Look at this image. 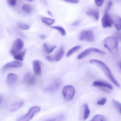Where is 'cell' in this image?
Here are the masks:
<instances>
[{"label": "cell", "mask_w": 121, "mask_h": 121, "mask_svg": "<svg viewBox=\"0 0 121 121\" xmlns=\"http://www.w3.org/2000/svg\"><path fill=\"white\" fill-rule=\"evenodd\" d=\"M43 47L45 52L48 54L51 53L53 52L56 48V46H51L47 43H44L43 45Z\"/></svg>", "instance_id": "19"}, {"label": "cell", "mask_w": 121, "mask_h": 121, "mask_svg": "<svg viewBox=\"0 0 121 121\" xmlns=\"http://www.w3.org/2000/svg\"><path fill=\"white\" fill-rule=\"evenodd\" d=\"M24 80L29 85H33L36 83L35 76L30 73H26L24 77Z\"/></svg>", "instance_id": "10"}, {"label": "cell", "mask_w": 121, "mask_h": 121, "mask_svg": "<svg viewBox=\"0 0 121 121\" xmlns=\"http://www.w3.org/2000/svg\"><path fill=\"white\" fill-rule=\"evenodd\" d=\"M90 113V110L89 109V107L87 104H84L83 105V120H85L89 117Z\"/></svg>", "instance_id": "20"}, {"label": "cell", "mask_w": 121, "mask_h": 121, "mask_svg": "<svg viewBox=\"0 0 121 121\" xmlns=\"http://www.w3.org/2000/svg\"><path fill=\"white\" fill-rule=\"evenodd\" d=\"M112 102L115 107L117 108L120 114L121 115V103L114 99L112 100Z\"/></svg>", "instance_id": "27"}, {"label": "cell", "mask_w": 121, "mask_h": 121, "mask_svg": "<svg viewBox=\"0 0 121 121\" xmlns=\"http://www.w3.org/2000/svg\"><path fill=\"white\" fill-rule=\"evenodd\" d=\"M75 91L72 86L67 85L64 87L62 90V95L64 98L68 101L72 100L75 95Z\"/></svg>", "instance_id": "4"}, {"label": "cell", "mask_w": 121, "mask_h": 121, "mask_svg": "<svg viewBox=\"0 0 121 121\" xmlns=\"http://www.w3.org/2000/svg\"><path fill=\"white\" fill-rule=\"evenodd\" d=\"M104 0H95L96 4L98 7H100L102 5Z\"/></svg>", "instance_id": "32"}, {"label": "cell", "mask_w": 121, "mask_h": 121, "mask_svg": "<svg viewBox=\"0 0 121 121\" xmlns=\"http://www.w3.org/2000/svg\"><path fill=\"white\" fill-rule=\"evenodd\" d=\"M26 50H25L23 51L20 52L19 53L14 56V58L17 60L22 61L24 60V57L26 54Z\"/></svg>", "instance_id": "22"}, {"label": "cell", "mask_w": 121, "mask_h": 121, "mask_svg": "<svg viewBox=\"0 0 121 121\" xmlns=\"http://www.w3.org/2000/svg\"><path fill=\"white\" fill-rule=\"evenodd\" d=\"M115 37L118 41H121V32H115L114 34Z\"/></svg>", "instance_id": "31"}, {"label": "cell", "mask_w": 121, "mask_h": 121, "mask_svg": "<svg viewBox=\"0 0 121 121\" xmlns=\"http://www.w3.org/2000/svg\"><path fill=\"white\" fill-rule=\"evenodd\" d=\"M61 85V81L59 79H55L51 82L45 88V90L49 92H56L60 87Z\"/></svg>", "instance_id": "8"}, {"label": "cell", "mask_w": 121, "mask_h": 121, "mask_svg": "<svg viewBox=\"0 0 121 121\" xmlns=\"http://www.w3.org/2000/svg\"><path fill=\"white\" fill-rule=\"evenodd\" d=\"M51 27L52 28H53V29L56 30H58L60 32L62 36H64L66 35V31L64 29V28H63L62 27L58 26H51Z\"/></svg>", "instance_id": "23"}, {"label": "cell", "mask_w": 121, "mask_h": 121, "mask_svg": "<svg viewBox=\"0 0 121 121\" xmlns=\"http://www.w3.org/2000/svg\"><path fill=\"white\" fill-rule=\"evenodd\" d=\"M119 67L121 71V61L119 62Z\"/></svg>", "instance_id": "39"}, {"label": "cell", "mask_w": 121, "mask_h": 121, "mask_svg": "<svg viewBox=\"0 0 121 121\" xmlns=\"http://www.w3.org/2000/svg\"><path fill=\"white\" fill-rule=\"evenodd\" d=\"M87 15L93 17L96 21H98L99 19V12L96 9H91L88 10L87 12Z\"/></svg>", "instance_id": "17"}, {"label": "cell", "mask_w": 121, "mask_h": 121, "mask_svg": "<svg viewBox=\"0 0 121 121\" xmlns=\"http://www.w3.org/2000/svg\"><path fill=\"white\" fill-rule=\"evenodd\" d=\"M17 77L16 74L13 73H9L7 76V81L9 85L14 84L17 80Z\"/></svg>", "instance_id": "18"}, {"label": "cell", "mask_w": 121, "mask_h": 121, "mask_svg": "<svg viewBox=\"0 0 121 121\" xmlns=\"http://www.w3.org/2000/svg\"><path fill=\"white\" fill-rule=\"evenodd\" d=\"M81 46H76L72 48L66 54V56L67 57L70 56H71L74 53L78 51V50H79Z\"/></svg>", "instance_id": "26"}, {"label": "cell", "mask_w": 121, "mask_h": 121, "mask_svg": "<svg viewBox=\"0 0 121 121\" xmlns=\"http://www.w3.org/2000/svg\"><path fill=\"white\" fill-rule=\"evenodd\" d=\"M22 9L23 11L27 14H29L31 12L32 8L30 5L25 4L22 6Z\"/></svg>", "instance_id": "24"}, {"label": "cell", "mask_w": 121, "mask_h": 121, "mask_svg": "<svg viewBox=\"0 0 121 121\" xmlns=\"http://www.w3.org/2000/svg\"><path fill=\"white\" fill-rule=\"evenodd\" d=\"M112 2L111 1H109L108 2V3L107 5V7H106L105 10L109 11L110 8H111V7H112Z\"/></svg>", "instance_id": "34"}, {"label": "cell", "mask_w": 121, "mask_h": 121, "mask_svg": "<svg viewBox=\"0 0 121 121\" xmlns=\"http://www.w3.org/2000/svg\"><path fill=\"white\" fill-rule=\"evenodd\" d=\"M33 69L35 73L37 75H40L41 73V63L39 60L34 61L33 63Z\"/></svg>", "instance_id": "14"}, {"label": "cell", "mask_w": 121, "mask_h": 121, "mask_svg": "<svg viewBox=\"0 0 121 121\" xmlns=\"http://www.w3.org/2000/svg\"><path fill=\"white\" fill-rule=\"evenodd\" d=\"M18 27L21 29L23 30H28L30 28V27L29 25H27L23 23H19L18 25Z\"/></svg>", "instance_id": "28"}, {"label": "cell", "mask_w": 121, "mask_h": 121, "mask_svg": "<svg viewBox=\"0 0 121 121\" xmlns=\"http://www.w3.org/2000/svg\"><path fill=\"white\" fill-rule=\"evenodd\" d=\"M93 53H97L99 54H104L105 52L103 51H101L98 49L96 48H88L85 50V51L81 52L80 54L78 56V59L79 60L83 59L86 56H87L88 55H90Z\"/></svg>", "instance_id": "7"}, {"label": "cell", "mask_w": 121, "mask_h": 121, "mask_svg": "<svg viewBox=\"0 0 121 121\" xmlns=\"http://www.w3.org/2000/svg\"><path fill=\"white\" fill-rule=\"evenodd\" d=\"M46 59L47 60L50 61H54L53 59L52 56H47L46 57Z\"/></svg>", "instance_id": "35"}, {"label": "cell", "mask_w": 121, "mask_h": 121, "mask_svg": "<svg viewBox=\"0 0 121 121\" xmlns=\"http://www.w3.org/2000/svg\"><path fill=\"white\" fill-rule=\"evenodd\" d=\"M41 110V108L38 106H35L31 108L27 114L19 118L17 121H29L31 120Z\"/></svg>", "instance_id": "5"}, {"label": "cell", "mask_w": 121, "mask_h": 121, "mask_svg": "<svg viewBox=\"0 0 121 121\" xmlns=\"http://www.w3.org/2000/svg\"><path fill=\"white\" fill-rule=\"evenodd\" d=\"M24 103L22 100H17L13 103L10 107L9 109L10 112H15L19 109L22 107Z\"/></svg>", "instance_id": "13"}, {"label": "cell", "mask_w": 121, "mask_h": 121, "mask_svg": "<svg viewBox=\"0 0 121 121\" xmlns=\"http://www.w3.org/2000/svg\"><path fill=\"white\" fill-rule=\"evenodd\" d=\"M7 3L9 6L14 7L17 3V0H7Z\"/></svg>", "instance_id": "30"}, {"label": "cell", "mask_w": 121, "mask_h": 121, "mask_svg": "<svg viewBox=\"0 0 121 121\" xmlns=\"http://www.w3.org/2000/svg\"><path fill=\"white\" fill-rule=\"evenodd\" d=\"M79 22H78V21H77V22H74V23H73V26H78V24H79Z\"/></svg>", "instance_id": "36"}, {"label": "cell", "mask_w": 121, "mask_h": 121, "mask_svg": "<svg viewBox=\"0 0 121 121\" xmlns=\"http://www.w3.org/2000/svg\"><path fill=\"white\" fill-rule=\"evenodd\" d=\"M90 63L92 64H94L99 67L102 70L105 75L107 76V78L112 82L116 86L118 87H120V85L117 81L116 80L115 78L112 75L110 69L109 68L108 66L105 63L97 59H92L90 60Z\"/></svg>", "instance_id": "1"}, {"label": "cell", "mask_w": 121, "mask_h": 121, "mask_svg": "<svg viewBox=\"0 0 121 121\" xmlns=\"http://www.w3.org/2000/svg\"><path fill=\"white\" fill-rule=\"evenodd\" d=\"M24 46V43L23 41L20 39H17L13 43L10 49V53L14 56L20 53L22 50Z\"/></svg>", "instance_id": "6"}, {"label": "cell", "mask_w": 121, "mask_h": 121, "mask_svg": "<svg viewBox=\"0 0 121 121\" xmlns=\"http://www.w3.org/2000/svg\"></svg>", "instance_id": "41"}, {"label": "cell", "mask_w": 121, "mask_h": 121, "mask_svg": "<svg viewBox=\"0 0 121 121\" xmlns=\"http://www.w3.org/2000/svg\"><path fill=\"white\" fill-rule=\"evenodd\" d=\"M108 12L109 11L105 10L104 14L102 18V25L104 28L111 27L112 25V18L108 14Z\"/></svg>", "instance_id": "9"}, {"label": "cell", "mask_w": 121, "mask_h": 121, "mask_svg": "<svg viewBox=\"0 0 121 121\" xmlns=\"http://www.w3.org/2000/svg\"><path fill=\"white\" fill-rule=\"evenodd\" d=\"M26 0L29 2H32L34 1V0Z\"/></svg>", "instance_id": "40"}, {"label": "cell", "mask_w": 121, "mask_h": 121, "mask_svg": "<svg viewBox=\"0 0 121 121\" xmlns=\"http://www.w3.org/2000/svg\"><path fill=\"white\" fill-rule=\"evenodd\" d=\"M42 22L48 26H51L55 22V20L47 17H42L41 18Z\"/></svg>", "instance_id": "21"}, {"label": "cell", "mask_w": 121, "mask_h": 121, "mask_svg": "<svg viewBox=\"0 0 121 121\" xmlns=\"http://www.w3.org/2000/svg\"><path fill=\"white\" fill-rule=\"evenodd\" d=\"M48 14L51 16H52V17L53 16V14H52V13L49 11H48Z\"/></svg>", "instance_id": "38"}, {"label": "cell", "mask_w": 121, "mask_h": 121, "mask_svg": "<svg viewBox=\"0 0 121 121\" xmlns=\"http://www.w3.org/2000/svg\"><path fill=\"white\" fill-rule=\"evenodd\" d=\"M104 46L110 51L117 50L118 48V40L114 37H109L104 40Z\"/></svg>", "instance_id": "2"}, {"label": "cell", "mask_w": 121, "mask_h": 121, "mask_svg": "<svg viewBox=\"0 0 121 121\" xmlns=\"http://www.w3.org/2000/svg\"><path fill=\"white\" fill-rule=\"evenodd\" d=\"M106 120V119L104 116L99 114L95 115L91 120L92 121H105Z\"/></svg>", "instance_id": "25"}, {"label": "cell", "mask_w": 121, "mask_h": 121, "mask_svg": "<svg viewBox=\"0 0 121 121\" xmlns=\"http://www.w3.org/2000/svg\"><path fill=\"white\" fill-rule=\"evenodd\" d=\"M111 17L112 23L115 26L116 29L118 31L121 30V18L117 16L114 15Z\"/></svg>", "instance_id": "12"}, {"label": "cell", "mask_w": 121, "mask_h": 121, "mask_svg": "<svg viewBox=\"0 0 121 121\" xmlns=\"http://www.w3.org/2000/svg\"><path fill=\"white\" fill-rule=\"evenodd\" d=\"M39 37H40V38H41V39H45L46 38V36L44 35H41L39 36Z\"/></svg>", "instance_id": "37"}, {"label": "cell", "mask_w": 121, "mask_h": 121, "mask_svg": "<svg viewBox=\"0 0 121 121\" xmlns=\"http://www.w3.org/2000/svg\"><path fill=\"white\" fill-rule=\"evenodd\" d=\"M65 54L64 48L63 47H61L57 52L54 56L53 57L54 61H59L63 57Z\"/></svg>", "instance_id": "16"}, {"label": "cell", "mask_w": 121, "mask_h": 121, "mask_svg": "<svg viewBox=\"0 0 121 121\" xmlns=\"http://www.w3.org/2000/svg\"><path fill=\"white\" fill-rule=\"evenodd\" d=\"M107 99L105 98H103L102 99L98 100L97 102V104L99 105H104L106 103Z\"/></svg>", "instance_id": "29"}, {"label": "cell", "mask_w": 121, "mask_h": 121, "mask_svg": "<svg viewBox=\"0 0 121 121\" xmlns=\"http://www.w3.org/2000/svg\"><path fill=\"white\" fill-rule=\"evenodd\" d=\"M61 0L68 3H73V4L78 3L79 2L78 0Z\"/></svg>", "instance_id": "33"}, {"label": "cell", "mask_w": 121, "mask_h": 121, "mask_svg": "<svg viewBox=\"0 0 121 121\" xmlns=\"http://www.w3.org/2000/svg\"><path fill=\"white\" fill-rule=\"evenodd\" d=\"M22 63L18 61H13L6 64L3 66V69L6 70L14 68H18L22 66Z\"/></svg>", "instance_id": "11"}, {"label": "cell", "mask_w": 121, "mask_h": 121, "mask_svg": "<svg viewBox=\"0 0 121 121\" xmlns=\"http://www.w3.org/2000/svg\"><path fill=\"white\" fill-rule=\"evenodd\" d=\"M79 39L82 41L93 42L95 41V35L91 30H83L80 33Z\"/></svg>", "instance_id": "3"}, {"label": "cell", "mask_w": 121, "mask_h": 121, "mask_svg": "<svg viewBox=\"0 0 121 121\" xmlns=\"http://www.w3.org/2000/svg\"><path fill=\"white\" fill-rule=\"evenodd\" d=\"M93 86L95 87H103L107 88L110 90L112 89V86L107 83L100 81H95L93 83Z\"/></svg>", "instance_id": "15"}]
</instances>
